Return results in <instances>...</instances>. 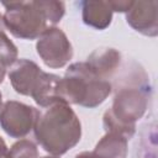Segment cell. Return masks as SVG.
I'll return each mask as SVG.
<instances>
[{
    "mask_svg": "<svg viewBox=\"0 0 158 158\" xmlns=\"http://www.w3.org/2000/svg\"><path fill=\"white\" fill-rule=\"evenodd\" d=\"M121 53L111 47H99L94 49L88 59V67L101 79L109 80L121 65Z\"/></svg>",
    "mask_w": 158,
    "mask_h": 158,
    "instance_id": "9",
    "label": "cell"
},
{
    "mask_svg": "<svg viewBox=\"0 0 158 158\" xmlns=\"http://www.w3.org/2000/svg\"><path fill=\"white\" fill-rule=\"evenodd\" d=\"M17 47L7 37L5 31H0V64L5 68L11 67L17 60Z\"/></svg>",
    "mask_w": 158,
    "mask_h": 158,
    "instance_id": "14",
    "label": "cell"
},
{
    "mask_svg": "<svg viewBox=\"0 0 158 158\" xmlns=\"http://www.w3.org/2000/svg\"><path fill=\"white\" fill-rule=\"evenodd\" d=\"M112 84L99 78L85 62L70 64L60 79V99L69 105L94 109L101 105L111 94Z\"/></svg>",
    "mask_w": 158,
    "mask_h": 158,
    "instance_id": "4",
    "label": "cell"
},
{
    "mask_svg": "<svg viewBox=\"0 0 158 158\" xmlns=\"http://www.w3.org/2000/svg\"><path fill=\"white\" fill-rule=\"evenodd\" d=\"M41 158H59L57 156H46V157H41Z\"/></svg>",
    "mask_w": 158,
    "mask_h": 158,
    "instance_id": "19",
    "label": "cell"
},
{
    "mask_svg": "<svg viewBox=\"0 0 158 158\" xmlns=\"http://www.w3.org/2000/svg\"><path fill=\"white\" fill-rule=\"evenodd\" d=\"M151 85L146 72L136 68L127 74L109 107L102 115L105 132H115L127 139L136 133V122L143 117L151 99Z\"/></svg>",
    "mask_w": 158,
    "mask_h": 158,
    "instance_id": "1",
    "label": "cell"
},
{
    "mask_svg": "<svg viewBox=\"0 0 158 158\" xmlns=\"http://www.w3.org/2000/svg\"><path fill=\"white\" fill-rule=\"evenodd\" d=\"M60 79L62 78L59 75L53 73L43 72L41 74L38 83L31 94V98L38 106L46 107L57 100H62L59 94Z\"/></svg>",
    "mask_w": 158,
    "mask_h": 158,
    "instance_id": "11",
    "label": "cell"
},
{
    "mask_svg": "<svg viewBox=\"0 0 158 158\" xmlns=\"http://www.w3.org/2000/svg\"><path fill=\"white\" fill-rule=\"evenodd\" d=\"M43 70L40 65L26 58L17 59L9 69V79L12 89L25 96H31Z\"/></svg>",
    "mask_w": 158,
    "mask_h": 158,
    "instance_id": "8",
    "label": "cell"
},
{
    "mask_svg": "<svg viewBox=\"0 0 158 158\" xmlns=\"http://www.w3.org/2000/svg\"><path fill=\"white\" fill-rule=\"evenodd\" d=\"M75 158H99L94 152H88V151H85V152H80V153H78L77 156H75Z\"/></svg>",
    "mask_w": 158,
    "mask_h": 158,
    "instance_id": "17",
    "label": "cell"
},
{
    "mask_svg": "<svg viewBox=\"0 0 158 158\" xmlns=\"http://www.w3.org/2000/svg\"><path fill=\"white\" fill-rule=\"evenodd\" d=\"M7 146L4 141V138L0 136V158H7Z\"/></svg>",
    "mask_w": 158,
    "mask_h": 158,
    "instance_id": "16",
    "label": "cell"
},
{
    "mask_svg": "<svg viewBox=\"0 0 158 158\" xmlns=\"http://www.w3.org/2000/svg\"><path fill=\"white\" fill-rule=\"evenodd\" d=\"M81 10L83 22L94 28L102 31L111 25L112 21V10L110 7L109 1H94L85 0L79 2Z\"/></svg>",
    "mask_w": 158,
    "mask_h": 158,
    "instance_id": "10",
    "label": "cell"
},
{
    "mask_svg": "<svg viewBox=\"0 0 158 158\" xmlns=\"http://www.w3.org/2000/svg\"><path fill=\"white\" fill-rule=\"evenodd\" d=\"M110 7L112 10V12H127V10L131 7L132 5V0H109Z\"/></svg>",
    "mask_w": 158,
    "mask_h": 158,
    "instance_id": "15",
    "label": "cell"
},
{
    "mask_svg": "<svg viewBox=\"0 0 158 158\" xmlns=\"http://www.w3.org/2000/svg\"><path fill=\"white\" fill-rule=\"evenodd\" d=\"M36 52L42 62L53 69L63 68L73 58V46L63 30L48 27L36 42Z\"/></svg>",
    "mask_w": 158,
    "mask_h": 158,
    "instance_id": "5",
    "label": "cell"
},
{
    "mask_svg": "<svg viewBox=\"0 0 158 158\" xmlns=\"http://www.w3.org/2000/svg\"><path fill=\"white\" fill-rule=\"evenodd\" d=\"M1 105H2V95L0 93V107H1Z\"/></svg>",
    "mask_w": 158,
    "mask_h": 158,
    "instance_id": "20",
    "label": "cell"
},
{
    "mask_svg": "<svg viewBox=\"0 0 158 158\" xmlns=\"http://www.w3.org/2000/svg\"><path fill=\"white\" fill-rule=\"evenodd\" d=\"M4 25L20 40H37L48 27L59 23L65 14V4L57 0L2 1Z\"/></svg>",
    "mask_w": 158,
    "mask_h": 158,
    "instance_id": "3",
    "label": "cell"
},
{
    "mask_svg": "<svg viewBox=\"0 0 158 158\" xmlns=\"http://www.w3.org/2000/svg\"><path fill=\"white\" fill-rule=\"evenodd\" d=\"M5 74H6V68H5L4 65H1V64H0V84L4 81Z\"/></svg>",
    "mask_w": 158,
    "mask_h": 158,
    "instance_id": "18",
    "label": "cell"
},
{
    "mask_svg": "<svg viewBox=\"0 0 158 158\" xmlns=\"http://www.w3.org/2000/svg\"><path fill=\"white\" fill-rule=\"evenodd\" d=\"M40 110L35 106L7 100L0 107V126L12 138H23L33 131Z\"/></svg>",
    "mask_w": 158,
    "mask_h": 158,
    "instance_id": "6",
    "label": "cell"
},
{
    "mask_svg": "<svg viewBox=\"0 0 158 158\" xmlns=\"http://www.w3.org/2000/svg\"><path fill=\"white\" fill-rule=\"evenodd\" d=\"M99 158H127L128 139L115 132H106L93 151Z\"/></svg>",
    "mask_w": 158,
    "mask_h": 158,
    "instance_id": "12",
    "label": "cell"
},
{
    "mask_svg": "<svg viewBox=\"0 0 158 158\" xmlns=\"http://www.w3.org/2000/svg\"><path fill=\"white\" fill-rule=\"evenodd\" d=\"M7 158H38V148L31 139H19L7 151Z\"/></svg>",
    "mask_w": 158,
    "mask_h": 158,
    "instance_id": "13",
    "label": "cell"
},
{
    "mask_svg": "<svg viewBox=\"0 0 158 158\" xmlns=\"http://www.w3.org/2000/svg\"><path fill=\"white\" fill-rule=\"evenodd\" d=\"M35 138L51 156H63L81 138V123L75 111L64 100H57L40 110Z\"/></svg>",
    "mask_w": 158,
    "mask_h": 158,
    "instance_id": "2",
    "label": "cell"
},
{
    "mask_svg": "<svg viewBox=\"0 0 158 158\" xmlns=\"http://www.w3.org/2000/svg\"><path fill=\"white\" fill-rule=\"evenodd\" d=\"M126 22L138 33L156 37L158 35V2L156 0L132 1L126 12Z\"/></svg>",
    "mask_w": 158,
    "mask_h": 158,
    "instance_id": "7",
    "label": "cell"
}]
</instances>
